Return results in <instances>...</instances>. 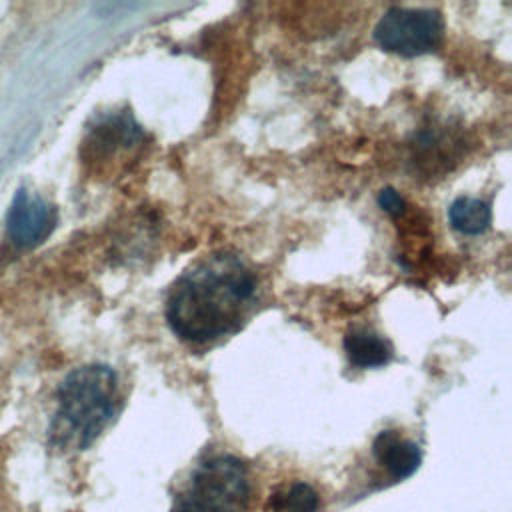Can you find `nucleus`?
Segmentation results:
<instances>
[{
	"instance_id": "nucleus-7",
	"label": "nucleus",
	"mask_w": 512,
	"mask_h": 512,
	"mask_svg": "<svg viewBox=\"0 0 512 512\" xmlns=\"http://www.w3.org/2000/svg\"><path fill=\"white\" fill-rule=\"evenodd\" d=\"M344 352L356 368H378L390 362V342L370 328H352L344 336Z\"/></svg>"
},
{
	"instance_id": "nucleus-3",
	"label": "nucleus",
	"mask_w": 512,
	"mask_h": 512,
	"mask_svg": "<svg viewBox=\"0 0 512 512\" xmlns=\"http://www.w3.org/2000/svg\"><path fill=\"white\" fill-rule=\"evenodd\" d=\"M250 496L246 466L236 456L204 460L176 498L174 512H244Z\"/></svg>"
},
{
	"instance_id": "nucleus-2",
	"label": "nucleus",
	"mask_w": 512,
	"mask_h": 512,
	"mask_svg": "<svg viewBox=\"0 0 512 512\" xmlns=\"http://www.w3.org/2000/svg\"><path fill=\"white\" fill-rule=\"evenodd\" d=\"M116 372L106 364L72 370L60 384L52 440L62 448L82 450L104 430L116 410Z\"/></svg>"
},
{
	"instance_id": "nucleus-8",
	"label": "nucleus",
	"mask_w": 512,
	"mask_h": 512,
	"mask_svg": "<svg viewBox=\"0 0 512 512\" xmlns=\"http://www.w3.org/2000/svg\"><path fill=\"white\" fill-rule=\"evenodd\" d=\"M142 130L130 114H112L102 118L92 130V144L106 156L120 150H130L142 140Z\"/></svg>"
},
{
	"instance_id": "nucleus-10",
	"label": "nucleus",
	"mask_w": 512,
	"mask_h": 512,
	"mask_svg": "<svg viewBox=\"0 0 512 512\" xmlns=\"http://www.w3.org/2000/svg\"><path fill=\"white\" fill-rule=\"evenodd\" d=\"M318 506V494L306 482H294L288 488L274 492L270 498V508L274 512H316Z\"/></svg>"
},
{
	"instance_id": "nucleus-4",
	"label": "nucleus",
	"mask_w": 512,
	"mask_h": 512,
	"mask_svg": "<svg viewBox=\"0 0 512 512\" xmlns=\"http://www.w3.org/2000/svg\"><path fill=\"white\" fill-rule=\"evenodd\" d=\"M378 46L400 56H420L440 46L444 18L434 8H388L374 28Z\"/></svg>"
},
{
	"instance_id": "nucleus-9",
	"label": "nucleus",
	"mask_w": 512,
	"mask_h": 512,
	"mask_svg": "<svg viewBox=\"0 0 512 512\" xmlns=\"http://www.w3.org/2000/svg\"><path fill=\"white\" fill-rule=\"evenodd\" d=\"M448 218H450L452 228L458 230L460 234L476 236V234H482L488 230V226L492 222V212L484 200L460 196L450 204Z\"/></svg>"
},
{
	"instance_id": "nucleus-1",
	"label": "nucleus",
	"mask_w": 512,
	"mask_h": 512,
	"mask_svg": "<svg viewBox=\"0 0 512 512\" xmlns=\"http://www.w3.org/2000/svg\"><path fill=\"white\" fill-rule=\"evenodd\" d=\"M254 294L256 278L248 264L232 252H214L174 280L166 320L180 340L206 344L242 324Z\"/></svg>"
},
{
	"instance_id": "nucleus-5",
	"label": "nucleus",
	"mask_w": 512,
	"mask_h": 512,
	"mask_svg": "<svg viewBox=\"0 0 512 512\" xmlns=\"http://www.w3.org/2000/svg\"><path fill=\"white\" fill-rule=\"evenodd\" d=\"M56 224V210L42 196L18 190L6 216V232L18 248L40 244Z\"/></svg>"
},
{
	"instance_id": "nucleus-11",
	"label": "nucleus",
	"mask_w": 512,
	"mask_h": 512,
	"mask_svg": "<svg viewBox=\"0 0 512 512\" xmlns=\"http://www.w3.org/2000/svg\"><path fill=\"white\" fill-rule=\"evenodd\" d=\"M378 206L390 216H400L406 210V200L394 188H382L378 194Z\"/></svg>"
},
{
	"instance_id": "nucleus-6",
	"label": "nucleus",
	"mask_w": 512,
	"mask_h": 512,
	"mask_svg": "<svg viewBox=\"0 0 512 512\" xmlns=\"http://www.w3.org/2000/svg\"><path fill=\"white\" fill-rule=\"evenodd\" d=\"M372 452L376 462L388 472L392 480H404L412 476L422 462L418 444L400 436L396 430H382L372 442Z\"/></svg>"
}]
</instances>
